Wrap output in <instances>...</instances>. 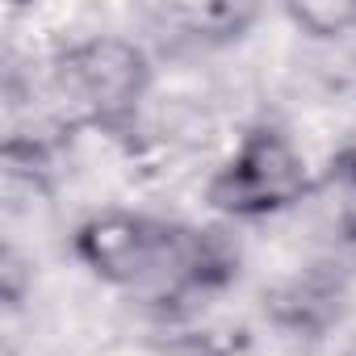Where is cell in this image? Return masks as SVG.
Wrapping results in <instances>:
<instances>
[{
    "instance_id": "obj_1",
    "label": "cell",
    "mask_w": 356,
    "mask_h": 356,
    "mask_svg": "<svg viewBox=\"0 0 356 356\" xmlns=\"http://www.w3.org/2000/svg\"><path fill=\"white\" fill-rule=\"evenodd\" d=\"M72 252L97 281L163 310L210 298L235 273V252L218 231L143 210L88 214L72 235Z\"/></svg>"
},
{
    "instance_id": "obj_2",
    "label": "cell",
    "mask_w": 356,
    "mask_h": 356,
    "mask_svg": "<svg viewBox=\"0 0 356 356\" xmlns=\"http://www.w3.org/2000/svg\"><path fill=\"white\" fill-rule=\"evenodd\" d=\"M55 134H130L151 92V59L134 38L92 34L63 42L42 72Z\"/></svg>"
},
{
    "instance_id": "obj_3",
    "label": "cell",
    "mask_w": 356,
    "mask_h": 356,
    "mask_svg": "<svg viewBox=\"0 0 356 356\" xmlns=\"http://www.w3.org/2000/svg\"><path fill=\"white\" fill-rule=\"evenodd\" d=\"M314 185L318 176L310 172L293 134H285L273 122H260L243 130L227 159L210 172L206 206L222 218L260 222L306 206L314 197Z\"/></svg>"
},
{
    "instance_id": "obj_4",
    "label": "cell",
    "mask_w": 356,
    "mask_h": 356,
    "mask_svg": "<svg viewBox=\"0 0 356 356\" xmlns=\"http://www.w3.org/2000/svg\"><path fill=\"white\" fill-rule=\"evenodd\" d=\"M159 22L168 34L185 42L222 47V42H235L256 22V9L252 5H168L159 9Z\"/></svg>"
},
{
    "instance_id": "obj_5",
    "label": "cell",
    "mask_w": 356,
    "mask_h": 356,
    "mask_svg": "<svg viewBox=\"0 0 356 356\" xmlns=\"http://www.w3.org/2000/svg\"><path fill=\"white\" fill-rule=\"evenodd\" d=\"M318 189H331V235L339 248L356 256V151L339 155L327 176H318Z\"/></svg>"
},
{
    "instance_id": "obj_6",
    "label": "cell",
    "mask_w": 356,
    "mask_h": 356,
    "mask_svg": "<svg viewBox=\"0 0 356 356\" xmlns=\"http://www.w3.org/2000/svg\"><path fill=\"white\" fill-rule=\"evenodd\" d=\"M285 17L306 38L331 42L356 30V0H293V5H285Z\"/></svg>"
},
{
    "instance_id": "obj_7",
    "label": "cell",
    "mask_w": 356,
    "mask_h": 356,
    "mask_svg": "<svg viewBox=\"0 0 356 356\" xmlns=\"http://www.w3.org/2000/svg\"><path fill=\"white\" fill-rule=\"evenodd\" d=\"M352 356H356V352H352Z\"/></svg>"
}]
</instances>
